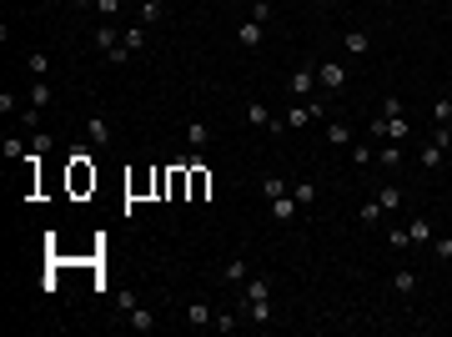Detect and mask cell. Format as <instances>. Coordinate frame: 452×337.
Wrapping results in <instances>:
<instances>
[{
    "mask_svg": "<svg viewBox=\"0 0 452 337\" xmlns=\"http://www.w3.org/2000/svg\"><path fill=\"white\" fill-rule=\"evenodd\" d=\"M246 121L262 126V131H282V126H287V121H271V111L262 106V101H251V106H246Z\"/></svg>",
    "mask_w": 452,
    "mask_h": 337,
    "instance_id": "ba28073f",
    "label": "cell"
},
{
    "mask_svg": "<svg viewBox=\"0 0 452 337\" xmlns=\"http://www.w3.org/2000/svg\"><path fill=\"white\" fill-rule=\"evenodd\" d=\"M422 6H437V0H422Z\"/></svg>",
    "mask_w": 452,
    "mask_h": 337,
    "instance_id": "f6af8a7d",
    "label": "cell"
},
{
    "mask_svg": "<svg viewBox=\"0 0 452 337\" xmlns=\"http://www.w3.org/2000/svg\"><path fill=\"white\" fill-rule=\"evenodd\" d=\"M136 302H141V297H136V292H116V307H121V312H131Z\"/></svg>",
    "mask_w": 452,
    "mask_h": 337,
    "instance_id": "ab89813d",
    "label": "cell"
},
{
    "mask_svg": "<svg viewBox=\"0 0 452 337\" xmlns=\"http://www.w3.org/2000/svg\"><path fill=\"white\" fill-rule=\"evenodd\" d=\"M71 186H76V192H85V186H96V172H85V161H76V172H71Z\"/></svg>",
    "mask_w": 452,
    "mask_h": 337,
    "instance_id": "4316f807",
    "label": "cell"
},
{
    "mask_svg": "<svg viewBox=\"0 0 452 337\" xmlns=\"http://www.w3.org/2000/svg\"><path fill=\"white\" fill-rule=\"evenodd\" d=\"M246 272H251V267H246V257H231L221 277H226V282H246Z\"/></svg>",
    "mask_w": 452,
    "mask_h": 337,
    "instance_id": "603a6c76",
    "label": "cell"
},
{
    "mask_svg": "<svg viewBox=\"0 0 452 337\" xmlns=\"http://www.w3.org/2000/svg\"><path fill=\"white\" fill-rule=\"evenodd\" d=\"M71 6H76V10H96V0H71Z\"/></svg>",
    "mask_w": 452,
    "mask_h": 337,
    "instance_id": "7bdbcfd3",
    "label": "cell"
},
{
    "mask_svg": "<svg viewBox=\"0 0 452 337\" xmlns=\"http://www.w3.org/2000/svg\"><path fill=\"white\" fill-rule=\"evenodd\" d=\"M271 0H251V20H256V26H271Z\"/></svg>",
    "mask_w": 452,
    "mask_h": 337,
    "instance_id": "83f0119b",
    "label": "cell"
},
{
    "mask_svg": "<svg viewBox=\"0 0 452 337\" xmlns=\"http://www.w3.org/2000/svg\"><path fill=\"white\" fill-rule=\"evenodd\" d=\"M85 131H91V146H96V151H111V121H106V116H91V121H85Z\"/></svg>",
    "mask_w": 452,
    "mask_h": 337,
    "instance_id": "277c9868",
    "label": "cell"
},
{
    "mask_svg": "<svg viewBox=\"0 0 452 337\" xmlns=\"http://www.w3.org/2000/svg\"><path fill=\"white\" fill-rule=\"evenodd\" d=\"M382 116H402V96H387L382 101Z\"/></svg>",
    "mask_w": 452,
    "mask_h": 337,
    "instance_id": "f35d334b",
    "label": "cell"
},
{
    "mask_svg": "<svg viewBox=\"0 0 452 337\" xmlns=\"http://www.w3.org/2000/svg\"><path fill=\"white\" fill-rule=\"evenodd\" d=\"M433 121H437V126H447V121H452V101H447V96H437V101H433Z\"/></svg>",
    "mask_w": 452,
    "mask_h": 337,
    "instance_id": "1f68e13d",
    "label": "cell"
},
{
    "mask_svg": "<svg viewBox=\"0 0 452 337\" xmlns=\"http://www.w3.org/2000/svg\"><path fill=\"white\" fill-rule=\"evenodd\" d=\"M186 322H191V327H211V322H217V318H211V302L191 297V302H186Z\"/></svg>",
    "mask_w": 452,
    "mask_h": 337,
    "instance_id": "30bf717a",
    "label": "cell"
},
{
    "mask_svg": "<svg viewBox=\"0 0 452 337\" xmlns=\"http://www.w3.org/2000/svg\"><path fill=\"white\" fill-rule=\"evenodd\" d=\"M312 86H317V66H296V71H292V81H287V91H292V96H301V101L312 96Z\"/></svg>",
    "mask_w": 452,
    "mask_h": 337,
    "instance_id": "3957f363",
    "label": "cell"
},
{
    "mask_svg": "<svg viewBox=\"0 0 452 337\" xmlns=\"http://www.w3.org/2000/svg\"><path fill=\"white\" fill-rule=\"evenodd\" d=\"M51 101H56V91H51V81H31V106H35V111H46Z\"/></svg>",
    "mask_w": 452,
    "mask_h": 337,
    "instance_id": "e0dca14e",
    "label": "cell"
},
{
    "mask_svg": "<svg viewBox=\"0 0 452 337\" xmlns=\"http://www.w3.org/2000/svg\"><path fill=\"white\" fill-rule=\"evenodd\" d=\"M51 151V136L46 131H31V156H46Z\"/></svg>",
    "mask_w": 452,
    "mask_h": 337,
    "instance_id": "d590c367",
    "label": "cell"
},
{
    "mask_svg": "<svg viewBox=\"0 0 452 337\" xmlns=\"http://www.w3.org/2000/svg\"><path fill=\"white\" fill-rule=\"evenodd\" d=\"M433 141L442 146V151H452V131H447V126H437V131H433Z\"/></svg>",
    "mask_w": 452,
    "mask_h": 337,
    "instance_id": "b9f144b4",
    "label": "cell"
},
{
    "mask_svg": "<svg viewBox=\"0 0 452 337\" xmlns=\"http://www.w3.org/2000/svg\"><path fill=\"white\" fill-rule=\"evenodd\" d=\"M191 161V197H206L211 192V176L201 172V156H186Z\"/></svg>",
    "mask_w": 452,
    "mask_h": 337,
    "instance_id": "5bb4252c",
    "label": "cell"
},
{
    "mask_svg": "<svg viewBox=\"0 0 452 337\" xmlns=\"http://www.w3.org/2000/svg\"><path fill=\"white\" fill-rule=\"evenodd\" d=\"M121 6H126V0H96V15H101V20H116Z\"/></svg>",
    "mask_w": 452,
    "mask_h": 337,
    "instance_id": "d6a6232c",
    "label": "cell"
},
{
    "mask_svg": "<svg viewBox=\"0 0 452 337\" xmlns=\"http://www.w3.org/2000/svg\"><path fill=\"white\" fill-rule=\"evenodd\" d=\"M141 6H161V10H166V0H141Z\"/></svg>",
    "mask_w": 452,
    "mask_h": 337,
    "instance_id": "ee69618b",
    "label": "cell"
},
{
    "mask_svg": "<svg viewBox=\"0 0 452 337\" xmlns=\"http://www.w3.org/2000/svg\"><path fill=\"white\" fill-rule=\"evenodd\" d=\"M433 252H437V262H452V237H442V242H433Z\"/></svg>",
    "mask_w": 452,
    "mask_h": 337,
    "instance_id": "74e56055",
    "label": "cell"
},
{
    "mask_svg": "<svg viewBox=\"0 0 452 337\" xmlns=\"http://www.w3.org/2000/svg\"><path fill=\"white\" fill-rule=\"evenodd\" d=\"M211 327H217V332H236V327H242V322H236V318H231V312H221V318H217V322H211Z\"/></svg>",
    "mask_w": 452,
    "mask_h": 337,
    "instance_id": "8d00e7d4",
    "label": "cell"
},
{
    "mask_svg": "<svg viewBox=\"0 0 452 337\" xmlns=\"http://www.w3.org/2000/svg\"><path fill=\"white\" fill-rule=\"evenodd\" d=\"M352 161L357 166H372V141H352Z\"/></svg>",
    "mask_w": 452,
    "mask_h": 337,
    "instance_id": "836d02e7",
    "label": "cell"
},
{
    "mask_svg": "<svg viewBox=\"0 0 452 337\" xmlns=\"http://www.w3.org/2000/svg\"><path fill=\"white\" fill-rule=\"evenodd\" d=\"M292 197H296L301 206H307V202H317V181H312V176H307V181H296V186H292Z\"/></svg>",
    "mask_w": 452,
    "mask_h": 337,
    "instance_id": "f1b7e54d",
    "label": "cell"
},
{
    "mask_svg": "<svg viewBox=\"0 0 452 337\" xmlns=\"http://www.w3.org/2000/svg\"><path fill=\"white\" fill-rule=\"evenodd\" d=\"M377 202H382V212H402V206H407V192H402L397 181H387L382 192H377Z\"/></svg>",
    "mask_w": 452,
    "mask_h": 337,
    "instance_id": "52a82bcc",
    "label": "cell"
},
{
    "mask_svg": "<svg viewBox=\"0 0 452 337\" xmlns=\"http://www.w3.org/2000/svg\"><path fill=\"white\" fill-rule=\"evenodd\" d=\"M407 237H412V247H427V242H433V222H427V217H412Z\"/></svg>",
    "mask_w": 452,
    "mask_h": 337,
    "instance_id": "d6986e66",
    "label": "cell"
},
{
    "mask_svg": "<svg viewBox=\"0 0 452 337\" xmlns=\"http://www.w3.org/2000/svg\"><path fill=\"white\" fill-rule=\"evenodd\" d=\"M262 35H267V26H256V20H242V26H236V40H242L246 51L262 46Z\"/></svg>",
    "mask_w": 452,
    "mask_h": 337,
    "instance_id": "8fae6325",
    "label": "cell"
},
{
    "mask_svg": "<svg viewBox=\"0 0 452 337\" xmlns=\"http://www.w3.org/2000/svg\"><path fill=\"white\" fill-rule=\"evenodd\" d=\"M246 302H271V282H262V277L246 282Z\"/></svg>",
    "mask_w": 452,
    "mask_h": 337,
    "instance_id": "cb8c5ba5",
    "label": "cell"
},
{
    "mask_svg": "<svg viewBox=\"0 0 452 337\" xmlns=\"http://www.w3.org/2000/svg\"><path fill=\"white\" fill-rule=\"evenodd\" d=\"M246 318H251L256 327H267V322H271V302H246Z\"/></svg>",
    "mask_w": 452,
    "mask_h": 337,
    "instance_id": "d4e9b609",
    "label": "cell"
},
{
    "mask_svg": "<svg viewBox=\"0 0 452 337\" xmlns=\"http://www.w3.org/2000/svg\"><path fill=\"white\" fill-rule=\"evenodd\" d=\"M442 161H447V151H442V146H437V141H427V146H422V151H417V166H422V172H437V166H442Z\"/></svg>",
    "mask_w": 452,
    "mask_h": 337,
    "instance_id": "7c38bea8",
    "label": "cell"
},
{
    "mask_svg": "<svg viewBox=\"0 0 452 337\" xmlns=\"http://www.w3.org/2000/svg\"><path fill=\"white\" fill-rule=\"evenodd\" d=\"M282 121L292 126V131H301V126H312V111H307V101H301V106H292V111H287Z\"/></svg>",
    "mask_w": 452,
    "mask_h": 337,
    "instance_id": "7402d4cb",
    "label": "cell"
},
{
    "mask_svg": "<svg viewBox=\"0 0 452 337\" xmlns=\"http://www.w3.org/2000/svg\"><path fill=\"white\" fill-rule=\"evenodd\" d=\"M262 197H267V202H271V197H287V181L276 176V172H271V176H262Z\"/></svg>",
    "mask_w": 452,
    "mask_h": 337,
    "instance_id": "484cf974",
    "label": "cell"
},
{
    "mask_svg": "<svg viewBox=\"0 0 452 337\" xmlns=\"http://www.w3.org/2000/svg\"><path fill=\"white\" fill-rule=\"evenodd\" d=\"M392 292H402V297H412V292H417V272L397 267V272H392Z\"/></svg>",
    "mask_w": 452,
    "mask_h": 337,
    "instance_id": "ac0fdd59",
    "label": "cell"
},
{
    "mask_svg": "<svg viewBox=\"0 0 452 337\" xmlns=\"http://www.w3.org/2000/svg\"><path fill=\"white\" fill-rule=\"evenodd\" d=\"M121 35H126V31L116 26V20H101V26H96V35H91V46H96L101 56H111V51L121 46Z\"/></svg>",
    "mask_w": 452,
    "mask_h": 337,
    "instance_id": "7a4b0ae2",
    "label": "cell"
},
{
    "mask_svg": "<svg viewBox=\"0 0 452 337\" xmlns=\"http://www.w3.org/2000/svg\"><path fill=\"white\" fill-rule=\"evenodd\" d=\"M126 318H131V327H136V332H151V327H156V312H151L146 302H136L131 312H126Z\"/></svg>",
    "mask_w": 452,
    "mask_h": 337,
    "instance_id": "2e32d148",
    "label": "cell"
},
{
    "mask_svg": "<svg viewBox=\"0 0 452 337\" xmlns=\"http://www.w3.org/2000/svg\"><path fill=\"white\" fill-rule=\"evenodd\" d=\"M352 126L347 121H327V146H342V151H352Z\"/></svg>",
    "mask_w": 452,
    "mask_h": 337,
    "instance_id": "9c48e42d",
    "label": "cell"
},
{
    "mask_svg": "<svg viewBox=\"0 0 452 337\" xmlns=\"http://www.w3.org/2000/svg\"><path fill=\"white\" fill-rule=\"evenodd\" d=\"M377 166H402V141H382L377 146Z\"/></svg>",
    "mask_w": 452,
    "mask_h": 337,
    "instance_id": "44dd1931",
    "label": "cell"
},
{
    "mask_svg": "<svg viewBox=\"0 0 452 337\" xmlns=\"http://www.w3.org/2000/svg\"><path fill=\"white\" fill-rule=\"evenodd\" d=\"M317 86L337 96L342 86H347V66H342V60H332V56H327V60H317Z\"/></svg>",
    "mask_w": 452,
    "mask_h": 337,
    "instance_id": "6da1fadb",
    "label": "cell"
},
{
    "mask_svg": "<svg viewBox=\"0 0 452 337\" xmlns=\"http://www.w3.org/2000/svg\"><path fill=\"white\" fill-rule=\"evenodd\" d=\"M357 217H362V222H367V227H372V222H382L387 212H382V202L372 197V202H367V206H362V212H357Z\"/></svg>",
    "mask_w": 452,
    "mask_h": 337,
    "instance_id": "e575fe53",
    "label": "cell"
},
{
    "mask_svg": "<svg viewBox=\"0 0 452 337\" xmlns=\"http://www.w3.org/2000/svg\"><path fill=\"white\" fill-rule=\"evenodd\" d=\"M26 71H31L35 81H46V76H51V56H46V51H26Z\"/></svg>",
    "mask_w": 452,
    "mask_h": 337,
    "instance_id": "9a60e30c",
    "label": "cell"
},
{
    "mask_svg": "<svg viewBox=\"0 0 452 337\" xmlns=\"http://www.w3.org/2000/svg\"><path fill=\"white\" fill-rule=\"evenodd\" d=\"M186 141H191V156H201L206 146H211V131H206V121H186Z\"/></svg>",
    "mask_w": 452,
    "mask_h": 337,
    "instance_id": "8992f818",
    "label": "cell"
},
{
    "mask_svg": "<svg viewBox=\"0 0 452 337\" xmlns=\"http://www.w3.org/2000/svg\"><path fill=\"white\" fill-rule=\"evenodd\" d=\"M6 156H10V161H26V156H31V146L20 141V136H6Z\"/></svg>",
    "mask_w": 452,
    "mask_h": 337,
    "instance_id": "f546056e",
    "label": "cell"
},
{
    "mask_svg": "<svg viewBox=\"0 0 452 337\" xmlns=\"http://www.w3.org/2000/svg\"><path fill=\"white\" fill-rule=\"evenodd\" d=\"M342 51H347V56H367V51H372L367 31H347V35H342Z\"/></svg>",
    "mask_w": 452,
    "mask_h": 337,
    "instance_id": "4fadbf2b",
    "label": "cell"
},
{
    "mask_svg": "<svg viewBox=\"0 0 452 337\" xmlns=\"http://www.w3.org/2000/svg\"><path fill=\"white\" fill-rule=\"evenodd\" d=\"M121 46L131 51V56H136V51H146V26H141V20H136V26H126V35H121Z\"/></svg>",
    "mask_w": 452,
    "mask_h": 337,
    "instance_id": "ffe728a7",
    "label": "cell"
},
{
    "mask_svg": "<svg viewBox=\"0 0 452 337\" xmlns=\"http://www.w3.org/2000/svg\"><path fill=\"white\" fill-rule=\"evenodd\" d=\"M161 20V6H141V26H156Z\"/></svg>",
    "mask_w": 452,
    "mask_h": 337,
    "instance_id": "60d3db41",
    "label": "cell"
},
{
    "mask_svg": "<svg viewBox=\"0 0 452 337\" xmlns=\"http://www.w3.org/2000/svg\"><path fill=\"white\" fill-rule=\"evenodd\" d=\"M387 247H392V252H407V247H412V237H407V227H392V231H387Z\"/></svg>",
    "mask_w": 452,
    "mask_h": 337,
    "instance_id": "4dcf8cb0",
    "label": "cell"
},
{
    "mask_svg": "<svg viewBox=\"0 0 452 337\" xmlns=\"http://www.w3.org/2000/svg\"><path fill=\"white\" fill-rule=\"evenodd\" d=\"M296 212H301V202H296L292 192H287V197H271V222H276V227H287Z\"/></svg>",
    "mask_w": 452,
    "mask_h": 337,
    "instance_id": "5b68a950",
    "label": "cell"
}]
</instances>
